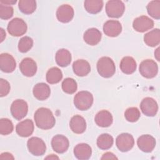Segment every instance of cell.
<instances>
[{"label":"cell","mask_w":160,"mask_h":160,"mask_svg":"<svg viewBox=\"0 0 160 160\" xmlns=\"http://www.w3.org/2000/svg\"><path fill=\"white\" fill-rule=\"evenodd\" d=\"M34 119L36 125L41 129H49L56 123L55 118L51 111L46 108H40L34 113Z\"/></svg>","instance_id":"obj_1"},{"label":"cell","mask_w":160,"mask_h":160,"mask_svg":"<svg viewBox=\"0 0 160 160\" xmlns=\"http://www.w3.org/2000/svg\"><path fill=\"white\" fill-rule=\"evenodd\" d=\"M97 70L100 76L105 78L112 76L116 71L114 61L109 57L101 58L97 62Z\"/></svg>","instance_id":"obj_2"},{"label":"cell","mask_w":160,"mask_h":160,"mask_svg":"<svg viewBox=\"0 0 160 160\" xmlns=\"http://www.w3.org/2000/svg\"><path fill=\"white\" fill-rule=\"evenodd\" d=\"M93 103V96L88 91H82L78 92L74 98L76 108L81 111L89 109Z\"/></svg>","instance_id":"obj_3"},{"label":"cell","mask_w":160,"mask_h":160,"mask_svg":"<svg viewBox=\"0 0 160 160\" xmlns=\"http://www.w3.org/2000/svg\"><path fill=\"white\" fill-rule=\"evenodd\" d=\"M125 10V5L119 0H111L106 4V12L109 17L119 18L123 14Z\"/></svg>","instance_id":"obj_4"},{"label":"cell","mask_w":160,"mask_h":160,"mask_svg":"<svg viewBox=\"0 0 160 160\" xmlns=\"http://www.w3.org/2000/svg\"><path fill=\"white\" fill-rule=\"evenodd\" d=\"M139 69L140 74L148 79L155 77L158 72V64L152 59H146L142 61Z\"/></svg>","instance_id":"obj_5"},{"label":"cell","mask_w":160,"mask_h":160,"mask_svg":"<svg viewBox=\"0 0 160 160\" xmlns=\"http://www.w3.org/2000/svg\"><path fill=\"white\" fill-rule=\"evenodd\" d=\"M8 31L12 36H21L24 34L27 31L26 22L19 18L12 19L8 25Z\"/></svg>","instance_id":"obj_6"},{"label":"cell","mask_w":160,"mask_h":160,"mask_svg":"<svg viewBox=\"0 0 160 160\" xmlns=\"http://www.w3.org/2000/svg\"><path fill=\"white\" fill-rule=\"evenodd\" d=\"M28 111L27 102L22 99H16L11 106V113L14 118L17 120L23 119Z\"/></svg>","instance_id":"obj_7"},{"label":"cell","mask_w":160,"mask_h":160,"mask_svg":"<svg viewBox=\"0 0 160 160\" xmlns=\"http://www.w3.org/2000/svg\"><path fill=\"white\" fill-rule=\"evenodd\" d=\"M27 146L29 151L34 156H39L43 155L46 150L45 142L41 138L32 137L28 139Z\"/></svg>","instance_id":"obj_8"},{"label":"cell","mask_w":160,"mask_h":160,"mask_svg":"<svg viewBox=\"0 0 160 160\" xmlns=\"http://www.w3.org/2000/svg\"><path fill=\"white\" fill-rule=\"evenodd\" d=\"M116 146L122 152H127L131 150L134 144L132 136L129 133H122L119 135L116 140Z\"/></svg>","instance_id":"obj_9"},{"label":"cell","mask_w":160,"mask_h":160,"mask_svg":"<svg viewBox=\"0 0 160 160\" xmlns=\"http://www.w3.org/2000/svg\"><path fill=\"white\" fill-rule=\"evenodd\" d=\"M140 108L144 115L154 116L158 112V105L154 99L147 97L142 100L140 104Z\"/></svg>","instance_id":"obj_10"},{"label":"cell","mask_w":160,"mask_h":160,"mask_svg":"<svg viewBox=\"0 0 160 160\" xmlns=\"http://www.w3.org/2000/svg\"><path fill=\"white\" fill-rule=\"evenodd\" d=\"M154 26V21L146 16H141L136 18L132 22L134 29L139 32H144Z\"/></svg>","instance_id":"obj_11"},{"label":"cell","mask_w":160,"mask_h":160,"mask_svg":"<svg viewBox=\"0 0 160 160\" xmlns=\"http://www.w3.org/2000/svg\"><path fill=\"white\" fill-rule=\"evenodd\" d=\"M51 146L53 150L59 154L66 152L69 146L68 139L61 134L54 136L51 141Z\"/></svg>","instance_id":"obj_12"},{"label":"cell","mask_w":160,"mask_h":160,"mask_svg":"<svg viewBox=\"0 0 160 160\" xmlns=\"http://www.w3.org/2000/svg\"><path fill=\"white\" fill-rule=\"evenodd\" d=\"M19 69L22 74L27 77H32L37 71L36 62L30 58H26L19 64Z\"/></svg>","instance_id":"obj_13"},{"label":"cell","mask_w":160,"mask_h":160,"mask_svg":"<svg viewBox=\"0 0 160 160\" xmlns=\"http://www.w3.org/2000/svg\"><path fill=\"white\" fill-rule=\"evenodd\" d=\"M138 148L143 152H150L156 146V140L154 138L149 134L141 136L137 141Z\"/></svg>","instance_id":"obj_14"},{"label":"cell","mask_w":160,"mask_h":160,"mask_svg":"<svg viewBox=\"0 0 160 160\" xmlns=\"http://www.w3.org/2000/svg\"><path fill=\"white\" fill-rule=\"evenodd\" d=\"M16 66V61L11 54L2 53L0 55V69L2 72H12L15 69Z\"/></svg>","instance_id":"obj_15"},{"label":"cell","mask_w":160,"mask_h":160,"mask_svg":"<svg viewBox=\"0 0 160 160\" xmlns=\"http://www.w3.org/2000/svg\"><path fill=\"white\" fill-rule=\"evenodd\" d=\"M56 17L59 21L66 23L71 21L74 17V9L68 4L60 6L56 11Z\"/></svg>","instance_id":"obj_16"},{"label":"cell","mask_w":160,"mask_h":160,"mask_svg":"<svg viewBox=\"0 0 160 160\" xmlns=\"http://www.w3.org/2000/svg\"><path fill=\"white\" fill-rule=\"evenodd\" d=\"M103 31L108 36L116 37L122 31L121 24L116 20H109L104 24Z\"/></svg>","instance_id":"obj_17"},{"label":"cell","mask_w":160,"mask_h":160,"mask_svg":"<svg viewBox=\"0 0 160 160\" xmlns=\"http://www.w3.org/2000/svg\"><path fill=\"white\" fill-rule=\"evenodd\" d=\"M16 131L21 137L25 138L29 136L34 131L33 122L29 119L21 121L16 125Z\"/></svg>","instance_id":"obj_18"},{"label":"cell","mask_w":160,"mask_h":160,"mask_svg":"<svg viewBox=\"0 0 160 160\" xmlns=\"http://www.w3.org/2000/svg\"><path fill=\"white\" fill-rule=\"evenodd\" d=\"M34 96L39 101H44L48 99L51 94L49 86L44 82L36 84L32 90Z\"/></svg>","instance_id":"obj_19"},{"label":"cell","mask_w":160,"mask_h":160,"mask_svg":"<svg viewBox=\"0 0 160 160\" xmlns=\"http://www.w3.org/2000/svg\"><path fill=\"white\" fill-rule=\"evenodd\" d=\"M69 126L76 134H82L86 129V122L84 118L79 115H75L70 120Z\"/></svg>","instance_id":"obj_20"},{"label":"cell","mask_w":160,"mask_h":160,"mask_svg":"<svg viewBox=\"0 0 160 160\" xmlns=\"http://www.w3.org/2000/svg\"><path fill=\"white\" fill-rule=\"evenodd\" d=\"M94 121L98 126L102 128H106L111 125L113 118L110 112L106 110H102L96 114Z\"/></svg>","instance_id":"obj_21"},{"label":"cell","mask_w":160,"mask_h":160,"mask_svg":"<svg viewBox=\"0 0 160 160\" xmlns=\"http://www.w3.org/2000/svg\"><path fill=\"white\" fill-rule=\"evenodd\" d=\"M72 69L74 72L78 76H85L91 71L89 63L84 59H78L72 64Z\"/></svg>","instance_id":"obj_22"},{"label":"cell","mask_w":160,"mask_h":160,"mask_svg":"<svg viewBox=\"0 0 160 160\" xmlns=\"http://www.w3.org/2000/svg\"><path fill=\"white\" fill-rule=\"evenodd\" d=\"M92 154V149L89 145L86 143H80L74 148L75 157L80 160H86L90 158Z\"/></svg>","instance_id":"obj_23"},{"label":"cell","mask_w":160,"mask_h":160,"mask_svg":"<svg viewBox=\"0 0 160 160\" xmlns=\"http://www.w3.org/2000/svg\"><path fill=\"white\" fill-rule=\"evenodd\" d=\"M84 41L89 45L95 46L98 44L101 39V33L96 28L88 29L84 34Z\"/></svg>","instance_id":"obj_24"},{"label":"cell","mask_w":160,"mask_h":160,"mask_svg":"<svg viewBox=\"0 0 160 160\" xmlns=\"http://www.w3.org/2000/svg\"><path fill=\"white\" fill-rule=\"evenodd\" d=\"M136 62L134 59L131 56H126L122 59L120 62V69L126 74L133 73L136 69Z\"/></svg>","instance_id":"obj_25"},{"label":"cell","mask_w":160,"mask_h":160,"mask_svg":"<svg viewBox=\"0 0 160 160\" xmlns=\"http://www.w3.org/2000/svg\"><path fill=\"white\" fill-rule=\"evenodd\" d=\"M57 64L61 67L68 66L71 61V55L70 52L66 49L58 50L55 56Z\"/></svg>","instance_id":"obj_26"},{"label":"cell","mask_w":160,"mask_h":160,"mask_svg":"<svg viewBox=\"0 0 160 160\" xmlns=\"http://www.w3.org/2000/svg\"><path fill=\"white\" fill-rule=\"evenodd\" d=\"M144 41L150 47H155L160 42V30L154 29L146 33L144 36Z\"/></svg>","instance_id":"obj_27"},{"label":"cell","mask_w":160,"mask_h":160,"mask_svg":"<svg viewBox=\"0 0 160 160\" xmlns=\"http://www.w3.org/2000/svg\"><path fill=\"white\" fill-rule=\"evenodd\" d=\"M62 78V73L57 67L50 68L46 73V81L48 83L53 84L59 82Z\"/></svg>","instance_id":"obj_28"},{"label":"cell","mask_w":160,"mask_h":160,"mask_svg":"<svg viewBox=\"0 0 160 160\" xmlns=\"http://www.w3.org/2000/svg\"><path fill=\"white\" fill-rule=\"evenodd\" d=\"M85 9L91 14L99 12L103 7V1L101 0H86L84 2Z\"/></svg>","instance_id":"obj_29"},{"label":"cell","mask_w":160,"mask_h":160,"mask_svg":"<svg viewBox=\"0 0 160 160\" xmlns=\"http://www.w3.org/2000/svg\"><path fill=\"white\" fill-rule=\"evenodd\" d=\"M19 10L24 14H30L36 9V2L34 0H20L18 3Z\"/></svg>","instance_id":"obj_30"},{"label":"cell","mask_w":160,"mask_h":160,"mask_svg":"<svg viewBox=\"0 0 160 160\" xmlns=\"http://www.w3.org/2000/svg\"><path fill=\"white\" fill-rule=\"evenodd\" d=\"M113 138L109 134H101L97 139V145L99 148L102 150L109 149L113 144Z\"/></svg>","instance_id":"obj_31"},{"label":"cell","mask_w":160,"mask_h":160,"mask_svg":"<svg viewBox=\"0 0 160 160\" xmlns=\"http://www.w3.org/2000/svg\"><path fill=\"white\" fill-rule=\"evenodd\" d=\"M148 14L154 19L160 18V1H152L147 6Z\"/></svg>","instance_id":"obj_32"},{"label":"cell","mask_w":160,"mask_h":160,"mask_svg":"<svg viewBox=\"0 0 160 160\" xmlns=\"http://www.w3.org/2000/svg\"><path fill=\"white\" fill-rule=\"evenodd\" d=\"M77 83L72 78H66L62 82V89L67 94H73L77 90Z\"/></svg>","instance_id":"obj_33"},{"label":"cell","mask_w":160,"mask_h":160,"mask_svg":"<svg viewBox=\"0 0 160 160\" xmlns=\"http://www.w3.org/2000/svg\"><path fill=\"white\" fill-rule=\"evenodd\" d=\"M33 40L29 36H24L20 39L18 43V49L21 52H26L31 49Z\"/></svg>","instance_id":"obj_34"},{"label":"cell","mask_w":160,"mask_h":160,"mask_svg":"<svg viewBox=\"0 0 160 160\" xmlns=\"http://www.w3.org/2000/svg\"><path fill=\"white\" fill-rule=\"evenodd\" d=\"M141 114L139 110L136 107L128 108L124 112V117L129 122H136L140 118Z\"/></svg>","instance_id":"obj_35"},{"label":"cell","mask_w":160,"mask_h":160,"mask_svg":"<svg viewBox=\"0 0 160 160\" xmlns=\"http://www.w3.org/2000/svg\"><path fill=\"white\" fill-rule=\"evenodd\" d=\"M14 129L11 121L7 118H2L0 120V133L2 135L11 134Z\"/></svg>","instance_id":"obj_36"},{"label":"cell","mask_w":160,"mask_h":160,"mask_svg":"<svg viewBox=\"0 0 160 160\" xmlns=\"http://www.w3.org/2000/svg\"><path fill=\"white\" fill-rule=\"evenodd\" d=\"M14 10L10 6L0 4V18L2 19H9L13 16Z\"/></svg>","instance_id":"obj_37"},{"label":"cell","mask_w":160,"mask_h":160,"mask_svg":"<svg viewBox=\"0 0 160 160\" xmlns=\"http://www.w3.org/2000/svg\"><path fill=\"white\" fill-rule=\"evenodd\" d=\"M10 91L9 83L4 79H0V96L1 97L6 96Z\"/></svg>","instance_id":"obj_38"},{"label":"cell","mask_w":160,"mask_h":160,"mask_svg":"<svg viewBox=\"0 0 160 160\" xmlns=\"http://www.w3.org/2000/svg\"><path fill=\"white\" fill-rule=\"evenodd\" d=\"M118 159V158L112 152H108L104 153L102 158L101 159Z\"/></svg>","instance_id":"obj_39"},{"label":"cell","mask_w":160,"mask_h":160,"mask_svg":"<svg viewBox=\"0 0 160 160\" xmlns=\"http://www.w3.org/2000/svg\"><path fill=\"white\" fill-rule=\"evenodd\" d=\"M0 158L1 159H14L12 155L9 152H4L1 154Z\"/></svg>","instance_id":"obj_40"},{"label":"cell","mask_w":160,"mask_h":160,"mask_svg":"<svg viewBox=\"0 0 160 160\" xmlns=\"http://www.w3.org/2000/svg\"><path fill=\"white\" fill-rule=\"evenodd\" d=\"M1 4L5 5H11L16 2V0H1Z\"/></svg>","instance_id":"obj_41"},{"label":"cell","mask_w":160,"mask_h":160,"mask_svg":"<svg viewBox=\"0 0 160 160\" xmlns=\"http://www.w3.org/2000/svg\"><path fill=\"white\" fill-rule=\"evenodd\" d=\"M0 30H1V42H2L4 39L6 38V32H4L2 28H1Z\"/></svg>","instance_id":"obj_42"},{"label":"cell","mask_w":160,"mask_h":160,"mask_svg":"<svg viewBox=\"0 0 160 160\" xmlns=\"http://www.w3.org/2000/svg\"><path fill=\"white\" fill-rule=\"evenodd\" d=\"M154 56L158 61H159V48H157L154 52Z\"/></svg>","instance_id":"obj_43"},{"label":"cell","mask_w":160,"mask_h":160,"mask_svg":"<svg viewBox=\"0 0 160 160\" xmlns=\"http://www.w3.org/2000/svg\"><path fill=\"white\" fill-rule=\"evenodd\" d=\"M46 159H59V158L54 154H51L50 156L46 158Z\"/></svg>","instance_id":"obj_44"}]
</instances>
